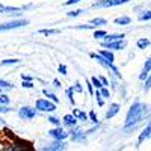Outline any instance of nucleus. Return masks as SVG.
I'll return each mask as SVG.
<instances>
[{"mask_svg": "<svg viewBox=\"0 0 151 151\" xmlns=\"http://www.w3.org/2000/svg\"><path fill=\"white\" fill-rule=\"evenodd\" d=\"M151 113V107L148 104H144L141 101H134L130 109L127 110L125 115V122H124V130H134L137 125L141 124V121L144 118H147Z\"/></svg>", "mask_w": 151, "mask_h": 151, "instance_id": "f257e3e1", "label": "nucleus"}, {"mask_svg": "<svg viewBox=\"0 0 151 151\" xmlns=\"http://www.w3.org/2000/svg\"><path fill=\"white\" fill-rule=\"evenodd\" d=\"M89 56H91L92 59H97V62H98V64L101 65V67H104L106 70H109L110 73H113V74H115L118 79H121V73H119V70H118L115 65H113V62H109V60H106V59H104L101 55H100V53H91Z\"/></svg>", "mask_w": 151, "mask_h": 151, "instance_id": "f03ea898", "label": "nucleus"}, {"mask_svg": "<svg viewBox=\"0 0 151 151\" xmlns=\"http://www.w3.org/2000/svg\"><path fill=\"white\" fill-rule=\"evenodd\" d=\"M27 24H29L27 20H12V21H6V23L0 24V32L20 29V27H23V26H27Z\"/></svg>", "mask_w": 151, "mask_h": 151, "instance_id": "7ed1b4c3", "label": "nucleus"}, {"mask_svg": "<svg viewBox=\"0 0 151 151\" xmlns=\"http://www.w3.org/2000/svg\"><path fill=\"white\" fill-rule=\"evenodd\" d=\"M35 109L41 110V112H55L56 110V103H53L52 100H45V98H40L35 103Z\"/></svg>", "mask_w": 151, "mask_h": 151, "instance_id": "20e7f679", "label": "nucleus"}, {"mask_svg": "<svg viewBox=\"0 0 151 151\" xmlns=\"http://www.w3.org/2000/svg\"><path fill=\"white\" fill-rule=\"evenodd\" d=\"M130 0H100L98 3L94 5V8H113V6H119V5H125Z\"/></svg>", "mask_w": 151, "mask_h": 151, "instance_id": "39448f33", "label": "nucleus"}, {"mask_svg": "<svg viewBox=\"0 0 151 151\" xmlns=\"http://www.w3.org/2000/svg\"><path fill=\"white\" fill-rule=\"evenodd\" d=\"M18 116L21 119H33L36 116V109H32L29 106H23L20 110H18Z\"/></svg>", "mask_w": 151, "mask_h": 151, "instance_id": "423d86ee", "label": "nucleus"}, {"mask_svg": "<svg viewBox=\"0 0 151 151\" xmlns=\"http://www.w3.org/2000/svg\"><path fill=\"white\" fill-rule=\"evenodd\" d=\"M48 134L52 136L53 139H59V141H64V139H67V137L70 136V133H67L64 129L60 127V125H56V129L50 130V132H48Z\"/></svg>", "mask_w": 151, "mask_h": 151, "instance_id": "0eeeda50", "label": "nucleus"}, {"mask_svg": "<svg viewBox=\"0 0 151 151\" xmlns=\"http://www.w3.org/2000/svg\"><path fill=\"white\" fill-rule=\"evenodd\" d=\"M104 47L109 50H124L127 47V41L125 40H116V41H110V42H103Z\"/></svg>", "mask_w": 151, "mask_h": 151, "instance_id": "6e6552de", "label": "nucleus"}, {"mask_svg": "<svg viewBox=\"0 0 151 151\" xmlns=\"http://www.w3.org/2000/svg\"><path fill=\"white\" fill-rule=\"evenodd\" d=\"M151 139V121H148V124L145 125V129L141 132L139 137H137V145H141L142 142Z\"/></svg>", "mask_w": 151, "mask_h": 151, "instance_id": "1a4fd4ad", "label": "nucleus"}, {"mask_svg": "<svg viewBox=\"0 0 151 151\" xmlns=\"http://www.w3.org/2000/svg\"><path fill=\"white\" fill-rule=\"evenodd\" d=\"M23 8H17V6H5V5H0V14H21Z\"/></svg>", "mask_w": 151, "mask_h": 151, "instance_id": "9d476101", "label": "nucleus"}, {"mask_svg": "<svg viewBox=\"0 0 151 151\" xmlns=\"http://www.w3.org/2000/svg\"><path fill=\"white\" fill-rule=\"evenodd\" d=\"M150 73H151V58H148V59L145 60V64H144V67H142V70H141V74H139V79H141V80H145V79L148 77Z\"/></svg>", "mask_w": 151, "mask_h": 151, "instance_id": "9b49d317", "label": "nucleus"}, {"mask_svg": "<svg viewBox=\"0 0 151 151\" xmlns=\"http://www.w3.org/2000/svg\"><path fill=\"white\" fill-rule=\"evenodd\" d=\"M119 109H121V106H119L118 103H112V104L109 106L107 112H106V119H110V118H113L115 115H118Z\"/></svg>", "mask_w": 151, "mask_h": 151, "instance_id": "f8f14e48", "label": "nucleus"}, {"mask_svg": "<svg viewBox=\"0 0 151 151\" xmlns=\"http://www.w3.org/2000/svg\"><path fill=\"white\" fill-rule=\"evenodd\" d=\"M64 148H65V144H64V141L55 139V142H53L52 145L45 147L44 150H45V151H60V150H64Z\"/></svg>", "mask_w": 151, "mask_h": 151, "instance_id": "ddd939ff", "label": "nucleus"}, {"mask_svg": "<svg viewBox=\"0 0 151 151\" xmlns=\"http://www.w3.org/2000/svg\"><path fill=\"white\" fill-rule=\"evenodd\" d=\"M125 35L124 33H112V35H107L103 38V42H110V41H116V40H124Z\"/></svg>", "mask_w": 151, "mask_h": 151, "instance_id": "4468645a", "label": "nucleus"}, {"mask_svg": "<svg viewBox=\"0 0 151 151\" xmlns=\"http://www.w3.org/2000/svg\"><path fill=\"white\" fill-rule=\"evenodd\" d=\"M64 124L68 125V127H76L77 125V118L74 115H71V113H68V115L64 116Z\"/></svg>", "mask_w": 151, "mask_h": 151, "instance_id": "2eb2a0df", "label": "nucleus"}, {"mask_svg": "<svg viewBox=\"0 0 151 151\" xmlns=\"http://www.w3.org/2000/svg\"><path fill=\"white\" fill-rule=\"evenodd\" d=\"M85 133L82 132V130H74V132H71V139L74 141V142H80V141H85Z\"/></svg>", "mask_w": 151, "mask_h": 151, "instance_id": "dca6fc26", "label": "nucleus"}, {"mask_svg": "<svg viewBox=\"0 0 151 151\" xmlns=\"http://www.w3.org/2000/svg\"><path fill=\"white\" fill-rule=\"evenodd\" d=\"M150 40L148 38H139V40H137V42H136V47L139 48V50H145V48H148L150 47Z\"/></svg>", "mask_w": 151, "mask_h": 151, "instance_id": "f3484780", "label": "nucleus"}, {"mask_svg": "<svg viewBox=\"0 0 151 151\" xmlns=\"http://www.w3.org/2000/svg\"><path fill=\"white\" fill-rule=\"evenodd\" d=\"M130 23H132V20H130V17H127V15L115 18V24H118V26H129Z\"/></svg>", "mask_w": 151, "mask_h": 151, "instance_id": "a211bd4d", "label": "nucleus"}, {"mask_svg": "<svg viewBox=\"0 0 151 151\" xmlns=\"http://www.w3.org/2000/svg\"><path fill=\"white\" fill-rule=\"evenodd\" d=\"M73 115L77 118L79 121H88V115H86L83 110H80V109H74L73 110Z\"/></svg>", "mask_w": 151, "mask_h": 151, "instance_id": "6ab92c4d", "label": "nucleus"}, {"mask_svg": "<svg viewBox=\"0 0 151 151\" xmlns=\"http://www.w3.org/2000/svg\"><path fill=\"white\" fill-rule=\"evenodd\" d=\"M100 55H101L106 60H109V62H115V55L112 53V50H101Z\"/></svg>", "mask_w": 151, "mask_h": 151, "instance_id": "aec40b11", "label": "nucleus"}, {"mask_svg": "<svg viewBox=\"0 0 151 151\" xmlns=\"http://www.w3.org/2000/svg\"><path fill=\"white\" fill-rule=\"evenodd\" d=\"M137 20H139V21H150V20H151V9L142 11L141 14L137 15Z\"/></svg>", "mask_w": 151, "mask_h": 151, "instance_id": "412c9836", "label": "nucleus"}, {"mask_svg": "<svg viewBox=\"0 0 151 151\" xmlns=\"http://www.w3.org/2000/svg\"><path fill=\"white\" fill-rule=\"evenodd\" d=\"M89 23L92 24L94 27H101V26H106V24H107V21H106L104 18H94V20H91Z\"/></svg>", "mask_w": 151, "mask_h": 151, "instance_id": "4be33fe9", "label": "nucleus"}, {"mask_svg": "<svg viewBox=\"0 0 151 151\" xmlns=\"http://www.w3.org/2000/svg\"><path fill=\"white\" fill-rule=\"evenodd\" d=\"M40 33H42V35H58V33H60V30L59 29H41Z\"/></svg>", "mask_w": 151, "mask_h": 151, "instance_id": "5701e85b", "label": "nucleus"}, {"mask_svg": "<svg viewBox=\"0 0 151 151\" xmlns=\"http://www.w3.org/2000/svg\"><path fill=\"white\" fill-rule=\"evenodd\" d=\"M44 95H47V97H48V100H52L53 103H56V104L59 103V98H58V97H56L55 94H52V92H48L47 89H44Z\"/></svg>", "mask_w": 151, "mask_h": 151, "instance_id": "b1692460", "label": "nucleus"}, {"mask_svg": "<svg viewBox=\"0 0 151 151\" xmlns=\"http://www.w3.org/2000/svg\"><path fill=\"white\" fill-rule=\"evenodd\" d=\"M20 60L18 59H5L2 60V65H18Z\"/></svg>", "mask_w": 151, "mask_h": 151, "instance_id": "393cba45", "label": "nucleus"}, {"mask_svg": "<svg viewBox=\"0 0 151 151\" xmlns=\"http://www.w3.org/2000/svg\"><path fill=\"white\" fill-rule=\"evenodd\" d=\"M91 83H92V86L95 88V89H100V88L103 86V85H101V82H100V79H98V77H95V76L91 79Z\"/></svg>", "mask_w": 151, "mask_h": 151, "instance_id": "a878e982", "label": "nucleus"}, {"mask_svg": "<svg viewBox=\"0 0 151 151\" xmlns=\"http://www.w3.org/2000/svg\"><path fill=\"white\" fill-rule=\"evenodd\" d=\"M144 82H145V85H144V91L147 92V91H150V89H151V73L148 74V77H147Z\"/></svg>", "mask_w": 151, "mask_h": 151, "instance_id": "bb28decb", "label": "nucleus"}, {"mask_svg": "<svg viewBox=\"0 0 151 151\" xmlns=\"http://www.w3.org/2000/svg\"><path fill=\"white\" fill-rule=\"evenodd\" d=\"M95 98H97V103H98V106H100V107H103V104H104V100H103V97H101V94H100V91H98V89L95 91Z\"/></svg>", "mask_w": 151, "mask_h": 151, "instance_id": "cd10ccee", "label": "nucleus"}, {"mask_svg": "<svg viewBox=\"0 0 151 151\" xmlns=\"http://www.w3.org/2000/svg\"><path fill=\"white\" fill-rule=\"evenodd\" d=\"M98 91H100V94H101L103 98H109V97H110V92H109V89H107L106 86H101Z\"/></svg>", "mask_w": 151, "mask_h": 151, "instance_id": "c85d7f7f", "label": "nucleus"}, {"mask_svg": "<svg viewBox=\"0 0 151 151\" xmlns=\"http://www.w3.org/2000/svg\"><path fill=\"white\" fill-rule=\"evenodd\" d=\"M104 36H106V32L104 30H95L94 32V38H95V40H103Z\"/></svg>", "mask_w": 151, "mask_h": 151, "instance_id": "c756f323", "label": "nucleus"}, {"mask_svg": "<svg viewBox=\"0 0 151 151\" xmlns=\"http://www.w3.org/2000/svg\"><path fill=\"white\" fill-rule=\"evenodd\" d=\"M73 95H74V89H73V88H68V89H67V97H68L71 104H74V97Z\"/></svg>", "mask_w": 151, "mask_h": 151, "instance_id": "7c9ffc66", "label": "nucleus"}, {"mask_svg": "<svg viewBox=\"0 0 151 151\" xmlns=\"http://www.w3.org/2000/svg\"><path fill=\"white\" fill-rule=\"evenodd\" d=\"M0 88H2V89H12V85L6 80H0Z\"/></svg>", "mask_w": 151, "mask_h": 151, "instance_id": "2f4dec72", "label": "nucleus"}, {"mask_svg": "<svg viewBox=\"0 0 151 151\" xmlns=\"http://www.w3.org/2000/svg\"><path fill=\"white\" fill-rule=\"evenodd\" d=\"M0 104H3V106L9 104V97H8V95H2V94H0Z\"/></svg>", "mask_w": 151, "mask_h": 151, "instance_id": "473e14b6", "label": "nucleus"}, {"mask_svg": "<svg viewBox=\"0 0 151 151\" xmlns=\"http://www.w3.org/2000/svg\"><path fill=\"white\" fill-rule=\"evenodd\" d=\"M48 122H52L53 125H60V121L56 116H48Z\"/></svg>", "mask_w": 151, "mask_h": 151, "instance_id": "72a5a7b5", "label": "nucleus"}, {"mask_svg": "<svg viewBox=\"0 0 151 151\" xmlns=\"http://www.w3.org/2000/svg\"><path fill=\"white\" fill-rule=\"evenodd\" d=\"M82 12H83L82 9H77V11H71V12H68L67 15H68V17H77V15H80V14H82Z\"/></svg>", "mask_w": 151, "mask_h": 151, "instance_id": "f704fd0d", "label": "nucleus"}, {"mask_svg": "<svg viewBox=\"0 0 151 151\" xmlns=\"http://www.w3.org/2000/svg\"><path fill=\"white\" fill-rule=\"evenodd\" d=\"M88 118H89L94 124H97V121H98V119H97V115H95V112H94V110H92V112H89V115H88Z\"/></svg>", "mask_w": 151, "mask_h": 151, "instance_id": "c9c22d12", "label": "nucleus"}, {"mask_svg": "<svg viewBox=\"0 0 151 151\" xmlns=\"http://www.w3.org/2000/svg\"><path fill=\"white\" fill-rule=\"evenodd\" d=\"M23 88H33V83H32V80H23Z\"/></svg>", "mask_w": 151, "mask_h": 151, "instance_id": "e433bc0d", "label": "nucleus"}, {"mask_svg": "<svg viewBox=\"0 0 151 151\" xmlns=\"http://www.w3.org/2000/svg\"><path fill=\"white\" fill-rule=\"evenodd\" d=\"M59 73H60L62 76H67V74H68V73H67V67L60 64V65H59Z\"/></svg>", "mask_w": 151, "mask_h": 151, "instance_id": "4c0bfd02", "label": "nucleus"}, {"mask_svg": "<svg viewBox=\"0 0 151 151\" xmlns=\"http://www.w3.org/2000/svg\"><path fill=\"white\" fill-rule=\"evenodd\" d=\"M80 2H82V0H67L65 5L67 6H71V5H76V3H80Z\"/></svg>", "mask_w": 151, "mask_h": 151, "instance_id": "58836bf2", "label": "nucleus"}, {"mask_svg": "<svg viewBox=\"0 0 151 151\" xmlns=\"http://www.w3.org/2000/svg\"><path fill=\"white\" fill-rule=\"evenodd\" d=\"M73 89L76 91V92H82L83 89H82V86H80V83H76L74 86H73Z\"/></svg>", "mask_w": 151, "mask_h": 151, "instance_id": "ea45409f", "label": "nucleus"}, {"mask_svg": "<svg viewBox=\"0 0 151 151\" xmlns=\"http://www.w3.org/2000/svg\"><path fill=\"white\" fill-rule=\"evenodd\" d=\"M86 85H88V91H89V94H94V86H92V83L88 82Z\"/></svg>", "mask_w": 151, "mask_h": 151, "instance_id": "a19ab883", "label": "nucleus"}, {"mask_svg": "<svg viewBox=\"0 0 151 151\" xmlns=\"http://www.w3.org/2000/svg\"><path fill=\"white\" fill-rule=\"evenodd\" d=\"M98 79H100V82H101V85H103V86H107V85H109V82H107V79H106V77H98Z\"/></svg>", "mask_w": 151, "mask_h": 151, "instance_id": "79ce46f5", "label": "nucleus"}, {"mask_svg": "<svg viewBox=\"0 0 151 151\" xmlns=\"http://www.w3.org/2000/svg\"><path fill=\"white\" fill-rule=\"evenodd\" d=\"M6 112H9V107H5L3 104H0V113H6Z\"/></svg>", "mask_w": 151, "mask_h": 151, "instance_id": "37998d69", "label": "nucleus"}, {"mask_svg": "<svg viewBox=\"0 0 151 151\" xmlns=\"http://www.w3.org/2000/svg\"><path fill=\"white\" fill-rule=\"evenodd\" d=\"M21 79H23V80H32L30 76H26V74H23V76H21Z\"/></svg>", "mask_w": 151, "mask_h": 151, "instance_id": "c03bdc74", "label": "nucleus"}, {"mask_svg": "<svg viewBox=\"0 0 151 151\" xmlns=\"http://www.w3.org/2000/svg\"><path fill=\"white\" fill-rule=\"evenodd\" d=\"M53 83H55V86H56V88H60V83H59V80H55Z\"/></svg>", "mask_w": 151, "mask_h": 151, "instance_id": "a18cd8bd", "label": "nucleus"}, {"mask_svg": "<svg viewBox=\"0 0 151 151\" xmlns=\"http://www.w3.org/2000/svg\"><path fill=\"white\" fill-rule=\"evenodd\" d=\"M0 94H2V88H0Z\"/></svg>", "mask_w": 151, "mask_h": 151, "instance_id": "49530a36", "label": "nucleus"}]
</instances>
